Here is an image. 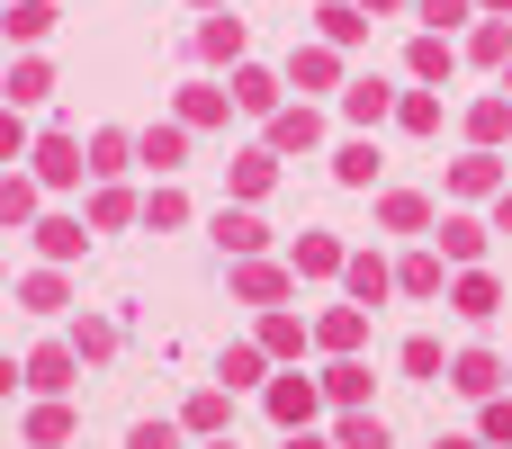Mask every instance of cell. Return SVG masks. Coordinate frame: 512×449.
<instances>
[{"instance_id":"6da1fadb","label":"cell","mask_w":512,"mask_h":449,"mask_svg":"<svg viewBox=\"0 0 512 449\" xmlns=\"http://www.w3.org/2000/svg\"><path fill=\"white\" fill-rule=\"evenodd\" d=\"M450 387H459V396H495V387H504V369H495L486 351H459V360H450Z\"/></svg>"},{"instance_id":"7a4b0ae2","label":"cell","mask_w":512,"mask_h":449,"mask_svg":"<svg viewBox=\"0 0 512 449\" xmlns=\"http://www.w3.org/2000/svg\"><path fill=\"white\" fill-rule=\"evenodd\" d=\"M36 171H45L54 189H63V180H81V144H63V135H45V144H36Z\"/></svg>"},{"instance_id":"3957f363","label":"cell","mask_w":512,"mask_h":449,"mask_svg":"<svg viewBox=\"0 0 512 449\" xmlns=\"http://www.w3.org/2000/svg\"><path fill=\"white\" fill-rule=\"evenodd\" d=\"M270 414H279V423L297 432V423L315 414V387H306V378H279V387H270Z\"/></svg>"},{"instance_id":"277c9868","label":"cell","mask_w":512,"mask_h":449,"mask_svg":"<svg viewBox=\"0 0 512 449\" xmlns=\"http://www.w3.org/2000/svg\"><path fill=\"white\" fill-rule=\"evenodd\" d=\"M342 108H351L360 126H378V117H387L396 99H387V81H351V90H342Z\"/></svg>"},{"instance_id":"5b68a950","label":"cell","mask_w":512,"mask_h":449,"mask_svg":"<svg viewBox=\"0 0 512 449\" xmlns=\"http://www.w3.org/2000/svg\"><path fill=\"white\" fill-rule=\"evenodd\" d=\"M333 171H342V189H369V180H378V144H342Z\"/></svg>"},{"instance_id":"8992f818","label":"cell","mask_w":512,"mask_h":449,"mask_svg":"<svg viewBox=\"0 0 512 449\" xmlns=\"http://www.w3.org/2000/svg\"><path fill=\"white\" fill-rule=\"evenodd\" d=\"M459 315H468V324H486V315H495V279H486V270H468V279H459Z\"/></svg>"},{"instance_id":"52a82bcc","label":"cell","mask_w":512,"mask_h":449,"mask_svg":"<svg viewBox=\"0 0 512 449\" xmlns=\"http://www.w3.org/2000/svg\"><path fill=\"white\" fill-rule=\"evenodd\" d=\"M387 225H396V234H423V225H432V207H423L414 189H396V198H387Z\"/></svg>"},{"instance_id":"ba28073f","label":"cell","mask_w":512,"mask_h":449,"mask_svg":"<svg viewBox=\"0 0 512 449\" xmlns=\"http://www.w3.org/2000/svg\"><path fill=\"white\" fill-rule=\"evenodd\" d=\"M441 252H450V261H477V252H486V234H477L468 216H450V225H441Z\"/></svg>"},{"instance_id":"9c48e42d","label":"cell","mask_w":512,"mask_h":449,"mask_svg":"<svg viewBox=\"0 0 512 449\" xmlns=\"http://www.w3.org/2000/svg\"><path fill=\"white\" fill-rule=\"evenodd\" d=\"M396 288H405V297H432V288H441V261H432V252H414V261L396 270Z\"/></svg>"},{"instance_id":"30bf717a","label":"cell","mask_w":512,"mask_h":449,"mask_svg":"<svg viewBox=\"0 0 512 449\" xmlns=\"http://www.w3.org/2000/svg\"><path fill=\"white\" fill-rule=\"evenodd\" d=\"M27 387H72V351H36L27 360Z\"/></svg>"},{"instance_id":"8fae6325","label":"cell","mask_w":512,"mask_h":449,"mask_svg":"<svg viewBox=\"0 0 512 449\" xmlns=\"http://www.w3.org/2000/svg\"><path fill=\"white\" fill-rule=\"evenodd\" d=\"M234 99H243V108H279V81H270V72H234Z\"/></svg>"},{"instance_id":"7c38bea8","label":"cell","mask_w":512,"mask_h":449,"mask_svg":"<svg viewBox=\"0 0 512 449\" xmlns=\"http://www.w3.org/2000/svg\"><path fill=\"white\" fill-rule=\"evenodd\" d=\"M270 144H315V117H306V108H279V117H270Z\"/></svg>"},{"instance_id":"4fadbf2b","label":"cell","mask_w":512,"mask_h":449,"mask_svg":"<svg viewBox=\"0 0 512 449\" xmlns=\"http://www.w3.org/2000/svg\"><path fill=\"white\" fill-rule=\"evenodd\" d=\"M36 234H45V252H54V261H72V252H81V225H72V216H45Z\"/></svg>"},{"instance_id":"5bb4252c","label":"cell","mask_w":512,"mask_h":449,"mask_svg":"<svg viewBox=\"0 0 512 449\" xmlns=\"http://www.w3.org/2000/svg\"><path fill=\"white\" fill-rule=\"evenodd\" d=\"M198 45H207V54H225V63H234V54H243V27H234V18H207V36H198Z\"/></svg>"},{"instance_id":"9a60e30c","label":"cell","mask_w":512,"mask_h":449,"mask_svg":"<svg viewBox=\"0 0 512 449\" xmlns=\"http://www.w3.org/2000/svg\"><path fill=\"white\" fill-rule=\"evenodd\" d=\"M144 162L171 171V162H180V126H153V135H144Z\"/></svg>"},{"instance_id":"2e32d148","label":"cell","mask_w":512,"mask_h":449,"mask_svg":"<svg viewBox=\"0 0 512 449\" xmlns=\"http://www.w3.org/2000/svg\"><path fill=\"white\" fill-rule=\"evenodd\" d=\"M351 297H369V306H378V297H387V270H378V261H369V252H360V261H351Z\"/></svg>"},{"instance_id":"e0dca14e","label":"cell","mask_w":512,"mask_h":449,"mask_svg":"<svg viewBox=\"0 0 512 449\" xmlns=\"http://www.w3.org/2000/svg\"><path fill=\"white\" fill-rule=\"evenodd\" d=\"M324 387H333L342 405H360V396H369V369H351V360H342V369H324Z\"/></svg>"},{"instance_id":"ac0fdd59","label":"cell","mask_w":512,"mask_h":449,"mask_svg":"<svg viewBox=\"0 0 512 449\" xmlns=\"http://www.w3.org/2000/svg\"><path fill=\"white\" fill-rule=\"evenodd\" d=\"M342 449H387V423H378V414H360V423H342Z\"/></svg>"},{"instance_id":"d6986e66","label":"cell","mask_w":512,"mask_h":449,"mask_svg":"<svg viewBox=\"0 0 512 449\" xmlns=\"http://www.w3.org/2000/svg\"><path fill=\"white\" fill-rule=\"evenodd\" d=\"M414 72H423V81H441V72H450V45H441V36H423V45H414Z\"/></svg>"},{"instance_id":"ffe728a7","label":"cell","mask_w":512,"mask_h":449,"mask_svg":"<svg viewBox=\"0 0 512 449\" xmlns=\"http://www.w3.org/2000/svg\"><path fill=\"white\" fill-rule=\"evenodd\" d=\"M396 117H405V126H414V135H432V126H441V99H423V90H414V99H405V108H396Z\"/></svg>"},{"instance_id":"44dd1931","label":"cell","mask_w":512,"mask_h":449,"mask_svg":"<svg viewBox=\"0 0 512 449\" xmlns=\"http://www.w3.org/2000/svg\"><path fill=\"white\" fill-rule=\"evenodd\" d=\"M459 189H468V198L495 189V153H468V162H459Z\"/></svg>"},{"instance_id":"7402d4cb","label":"cell","mask_w":512,"mask_h":449,"mask_svg":"<svg viewBox=\"0 0 512 449\" xmlns=\"http://www.w3.org/2000/svg\"><path fill=\"white\" fill-rule=\"evenodd\" d=\"M216 234H225L234 252H261V225H252V216H216Z\"/></svg>"},{"instance_id":"603a6c76","label":"cell","mask_w":512,"mask_h":449,"mask_svg":"<svg viewBox=\"0 0 512 449\" xmlns=\"http://www.w3.org/2000/svg\"><path fill=\"white\" fill-rule=\"evenodd\" d=\"M9 99H45V63H18L9 72Z\"/></svg>"},{"instance_id":"cb8c5ba5","label":"cell","mask_w":512,"mask_h":449,"mask_svg":"<svg viewBox=\"0 0 512 449\" xmlns=\"http://www.w3.org/2000/svg\"><path fill=\"white\" fill-rule=\"evenodd\" d=\"M90 171H126V135H99L90 144Z\"/></svg>"},{"instance_id":"d4e9b609","label":"cell","mask_w":512,"mask_h":449,"mask_svg":"<svg viewBox=\"0 0 512 449\" xmlns=\"http://www.w3.org/2000/svg\"><path fill=\"white\" fill-rule=\"evenodd\" d=\"M90 216H99V225H126V216H135V198H126V189H99V207H90Z\"/></svg>"},{"instance_id":"484cf974","label":"cell","mask_w":512,"mask_h":449,"mask_svg":"<svg viewBox=\"0 0 512 449\" xmlns=\"http://www.w3.org/2000/svg\"><path fill=\"white\" fill-rule=\"evenodd\" d=\"M324 342H333V351H351V342H360V315H351V306H342V315H324Z\"/></svg>"},{"instance_id":"4316f807","label":"cell","mask_w":512,"mask_h":449,"mask_svg":"<svg viewBox=\"0 0 512 449\" xmlns=\"http://www.w3.org/2000/svg\"><path fill=\"white\" fill-rule=\"evenodd\" d=\"M405 369L414 378H441V342H405Z\"/></svg>"},{"instance_id":"83f0119b","label":"cell","mask_w":512,"mask_h":449,"mask_svg":"<svg viewBox=\"0 0 512 449\" xmlns=\"http://www.w3.org/2000/svg\"><path fill=\"white\" fill-rule=\"evenodd\" d=\"M27 207H36V198H27V180H0V225H18Z\"/></svg>"},{"instance_id":"f1b7e54d","label":"cell","mask_w":512,"mask_h":449,"mask_svg":"<svg viewBox=\"0 0 512 449\" xmlns=\"http://www.w3.org/2000/svg\"><path fill=\"white\" fill-rule=\"evenodd\" d=\"M512 126V99H486V108H477V135H486V144H495V135H504Z\"/></svg>"},{"instance_id":"f546056e","label":"cell","mask_w":512,"mask_h":449,"mask_svg":"<svg viewBox=\"0 0 512 449\" xmlns=\"http://www.w3.org/2000/svg\"><path fill=\"white\" fill-rule=\"evenodd\" d=\"M135 449H180V432L171 423H135Z\"/></svg>"},{"instance_id":"4dcf8cb0","label":"cell","mask_w":512,"mask_h":449,"mask_svg":"<svg viewBox=\"0 0 512 449\" xmlns=\"http://www.w3.org/2000/svg\"><path fill=\"white\" fill-rule=\"evenodd\" d=\"M486 441H512V405H486Z\"/></svg>"},{"instance_id":"1f68e13d","label":"cell","mask_w":512,"mask_h":449,"mask_svg":"<svg viewBox=\"0 0 512 449\" xmlns=\"http://www.w3.org/2000/svg\"><path fill=\"white\" fill-rule=\"evenodd\" d=\"M423 18H441V27H450V18H468V0H423Z\"/></svg>"},{"instance_id":"d6a6232c","label":"cell","mask_w":512,"mask_h":449,"mask_svg":"<svg viewBox=\"0 0 512 449\" xmlns=\"http://www.w3.org/2000/svg\"><path fill=\"white\" fill-rule=\"evenodd\" d=\"M0 153H18V117H0Z\"/></svg>"},{"instance_id":"836d02e7","label":"cell","mask_w":512,"mask_h":449,"mask_svg":"<svg viewBox=\"0 0 512 449\" xmlns=\"http://www.w3.org/2000/svg\"><path fill=\"white\" fill-rule=\"evenodd\" d=\"M495 216H504V234H512V189H504V207H495Z\"/></svg>"},{"instance_id":"e575fe53","label":"cell","mask_w":512,"mask_h":449,"mask_svg":"<svg viewBox=\"0 0 512 449\" xmlns=\"http://www.w3.org/2000/svg\"><path fill=\"white\" fill-rule=\"evenodd\" d=\"M9 378H18V369H9V360H0V396H9Z\"/></svg>"},{"instance_id":"d590c367","label":"cell","mask_w":512,"mask_h":449,"mask_svg":"<svg viewBox=\"0 0 512 449\" xmlns=\"http://www.w3.org/2000/svg\"><path fill=\"white\" fill-rule=\"evenodd\" d=\"M288 449H324V441H306V432H297V441H288Z\"/></svg>"},{"instance_id":"8d00e7d4","label":"cell","mask_w":512,"mask_h":449,"mask_svg":"<svg viewBox=\"0 0 512 449\" xmlns=\"http://www.w3.org/2000/svg\"><path fill=\"white\" fill-rule=\"evenodd\" d=\"M360 9H396V0H360Z\"/></svg>"},{"instance_id":"74e56055","label":"cell","mask_w":512,"mask_h":449,"mask_svg":"<svg viewBox=\"0 0 512 449\" xmlns=\"http://www.w3.org/2000/svg\"><path fill=\"white\" fill-rule=\"evenodd\" d=\"M441 449H477V441H441Z\"/></svg>"},{"instance_id":"f35d334b","label":"cell","mask_w":512,"mask_h":449,"mask_svg":"<svg viewBox=\"0 0 512 449\" xmlns=\"http://www.w3.org/2000/svg\"><path fill=\"white\" fill-rule=\"evenodd\" d=\"M486 9H512V0H486Z\"/></svg>"},{"instance_id":"ab89813d","label":"cell","mask_w":512,"mask_h":449,"mask_svg":"<svg viewBox=\"0 0 512 449\" xmlns=\"http://www.w3.org/2000/svg\"><path fill=\"white\" fill-rule=\"evenodd\" d=\"M504 378H512V369H504Z\"/></svg>"},{"instance_id":"60d3db41","label":"cell","mask_w":512,"mask_h":449,"mask_svg":"<svg viewBox=\"0 0 512 449\" xmlns=\"http://www.w3.org/2000/svg\"><path fill=\"white\" fill-rule=\"evenodd\" d=\"M504 90H512V81H504Z\"/></svg>"}]
</instances>
